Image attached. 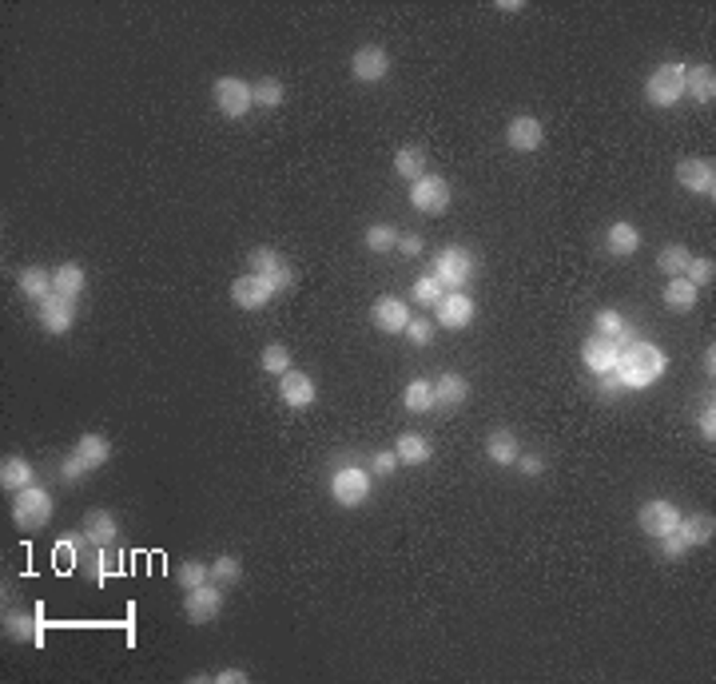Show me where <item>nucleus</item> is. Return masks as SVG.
I'll return each mask as SVG.
<instances>
[{"label": "nucleus", "mask_w": 716, "mask_h": 684, "mask_svg": "<svg viewBox=\"0 0 716 684\" xmlns=\"http://www.w3.org/2000/svg\"><path fill=\"white\" fill-rule=\"evenodd\" d=\"M613 375H617V382L625 390H644V386H653V382L664 375V355L653 347V342L633 338L629 347H621Z\"/></svg>", "instance_id": "nucleus-1"}, {"label": "nucleus", "mask_w": 716, "mask_h": 684, "mask_svg": "<svg viewBox=\"0 0 716 684\" xmlns=\"http://www.w3.org/2000/svg\"><path fill=\"white\" fill-rule=\"evenodd\" d=\"M53 494L40 486H24L13 501V521L16 529H44L48 521H53Z\"/></svg>", "instance_id": "nucleus-2"}, {"label": "nucleus", "mask_w": 716, "mask_h": 684, "mask_svg": "<svg viewBox=\"0 0 716 684\" xmlns=\"http://www.w3.org/2000/svg\"><path fill=\"white\" fill-rule=\"evenodd\" d=\"M684 96V64H657L653 76L644 80V100L653 108H673Z\"/></svg>", "instance_id": "nucleus-3"}, {"label": "nucleus", "mask_w": 716, "mask_h": 684, "mask_svg": "<svg viewBox=\"0 0 716 684\" xmlns=\"http://www.w3.org/2000/svg\"><path fill=\"white\" fill-rule=\"evenodd\" d=\"M211 96H215V108L227 119H243L251 112V104H255L251 84H247V80H239V76H219L215 84H211Z\"/></svg>", "instance_id": "nucleus-4"}, {"label": "nucleus", "mask_w": 716, "mask_h": 684, "mask_svg": "<svg viewBox=\"0 0 716 684\" xmlns=\"http://www.w3.org/2000/svg\"><path fill=\"white\" fill-rule=\"evenodd\" d=\"M247 267H251V275L267 279L271 290H287L291 283H295V271H291V263L279 255L275 247H255L247 255Z\"/></svg>", "instance_id": "nucleus-5"}, {"label": "nucleus", "mask_w": 716, "mask_h": 684, "mask_svg": "<svg viewBox=\"0 0 716 684\" xmlns=\"http://www.w3.org/2000/svg\"><path fill=\"white\" fill-rule=\"evenodd\" d=\"M470 271H473L470 251L450 243V247H442L438 255H434V271H430V275L438 279L442 287H453V290H458L462 283H470Z\"/></svg>", "instance_id": "nucleus-6"}, {"label": "nucleus", "mask_w": 716, "mask_h": 684, "mask_svg": "<svg viewBox=\"0 0 716 684\" xmlns=\"http://www.w3.org/2000/svg\"><path fill=\"white\" fill-rule=\"evenodd\" d=\"M330 498H335L342 509L362 506V501L370 498V478H367V470H358V466H342V470H335V478H330Z\"/></svg>", "instance_id": "nucleus-7"}, {"label": "nucleus", "mask_w": 716, "mask_h": 684, "mask_svg": "<svg viewBox=\"0 0 716 684\" xmlns=\"http://www.w3.org/2000/svg\"><path fill=\"white\" fill-rule=\"evenodd\" d=\"M410 207L422 211V215H442L450 207V184L442 176H422L410 184Z\"/></svg>", "instance_id": "nucleus-8"}, {"label": "nucleus", "mask_w": 716, "mask_h": 684, "mask_svg": "<svg viewBox=\"0 0 716 684\" xmlns=\"http://www.w3.org/2000/svg\"><path fill=\"white\" fill-rule=\"evenodd\" d=\"M219 609H224V585L207 581V585H199V589H187L184 613H187L191 625H207V621H215Z\"/></svg>", "instance_id": "nucleus-9"}, {"label": "nucleus", "mask_w": 716, "mask_h": 684, "mask_svg": "<svg viewBox=\"0 0 716 684\" xmlns=\"http://www.w3.org/2000/svg\"><path fill=\"white\" fill-rule=\"evenodd\" d=\"M637 521H641V533H644V537H664V533L677 529L681 513H677V506H673V501L653 498V501H644V506H641Z\"/></svg>", "instance_id": "nucleus-10"}, {"label": "nucleus", "mask_w": 716, "mask_h": 684, "mask_svg": "<svg viewBox=\"0 0 716 684\" xmlns=\"http://www.w3.org/2000/svg\"><path fill=\"white\" fill-rule=\"evenodd\" d=\"M677 184L692 195H716V167L712 159H681L677 164Z\"/></svg>", "instance_id": "nucleus-11"}, {"label": "nucleus", "mask_w": 716, "mask_h": 684, "mask_svg": "<svg viewBox=\"0 0 716 684\" xmlns=\"http://www.w3.org/2000/svg\"><path fill=\"white\" fill-rule=\"evenodd\" d=\"M350 72H355L358 84H378V80H387V72H390V52L378 44L358 48V52L350 56Z\"/></svg>", "instance_id": "nucleus-12"}, {"label": "nucleus", "mask_w": 716, "mask_h": 684, "mask_svg": "<svg viewBox=\"0 0 716 684\" xmlns=\"http://www.w3.org/2000/svg\"><path fill=\"white\" fill-rule=\"evenodd\" d=\"M36 307H40V310H36V315H40V327H44L48 335H64V330H72V323H76V307H72V299H68V295H56V290H53V295H48L44 303H36Z\"/></svg>", "instance_id": "nucleus-13"}, {"label": "nucleus", "mask_w": 716, "mask_h": 684, "mask_svg": "<svg viewBox=\"0 0 716 684\" xmlns=\"http://www.w3.org/2000/svg\"><path fill=\"white\" fill-rule=\"evenodd\" d=\"M434 310H438V327L446 330H466L473 323V299L462 295V290H446Z\"/></svg>", "instance_id": "nucleus-14"}, {"label": "nucleus", "mask_w": 716, "mask_h": 684, "mask_svg": "<svg viewBox=\"0 0 716 684\" xmlns=\"http://www.w3.org/2000/svg\"><path fill=\"white\" fill-rule=\"evenodd\" d=\"M541 139H546V128L538 116H513L506 124V144L513 152H538Z\"/></svg>", "instance_id": "nucleus-15"}, {"label": "nucleus", "mask_w": 716, "mask_h": 684, "mask_svg": "<svg viewBox=\"0 0 716 684\" xmlns=\"http://www.w3.org/2000/svg\"><path fill=\"white\" fill-rule=\"evenodd\" d=\"M271 295H275V290H271L267 279L251 275V271L231 283V299H235V307H243V310H259L263 303H271Z\"/></svg>", "instance_id": "nucleus-16"}, {"label": "nucleus", "mask_w": 716, "mask_h": 684, "mask_svg": "<svg viewBox=\"0 0 716 684\" xmlns=\"http://www.w3.org/2000/svg\"><path fill=\"white\" fill-rule=\"evenodd\" d=\"M370 318H375V327H378V330H387V335H402V330H406V323H410L415 315L406 310V303H402V299L382 295L378 303L370 307Z\"/></svg>", "instance_id": "nucleus-17"}, {"label": "nucleus", "mask_w": 716, "mask_h": 684, "mask_svg": "<svg viewBox=\"0 0 716 684\" xmlns=\"http://www.w3.org/2000/svg\"><path fill=\"white\" fill-rule=\"evenodd\" d=\"M617 355H621V347H617L613 338H605V335H593L589 342H585V350H581L585 366H589L593 375H613V366H617Z\"/></svg>", "instance_id": "nucleus-18"}, {"label": "nucleus", "mask_w": 716, "mask_h": 684, "mask_svg": "<svg viewBox=\"0 0 716 684\" xmlns=\"http://www.w3.org/2000/svg\"><path fill=\"white\" fill-rule=\"evenodd\" d=\"M279 398L295 410H307L310 402H315V382H310V375H302V370H287V375H279Z\"/></svg>", "instance_id": "nucleus-19"}, {"label": "nucleus", "mask_w": 716, "mask_h": 684, "mask_svg": "<svg viewBox=\"0 0 716 684\" xmlns=\"http://www.w3.org/2000/svg\"><path fill=\"white\" fill-rule=\"evenodd\" d=\"M80 529L88 533V541H92L96 549L116 546V533H119L116 513H108V509H88V513H84V526H80Z\"/></svg>", "instance_id": "nucleus-20"}, {"label": "nucleus", "mask_w": 716, "mask_h": 684, "mask_svg": "<svg viewBox=\"0 0 716 684\" xmlns=\"http://www.w3.org/2000/svg\"><path fill=\"white\" fill-rule=\"evenodd\" d=\"M684 96H692L697 104H712V100H716V72H712V64L684 68Z\"/></svg>", "instance_id": "nucleus-21"}, {"label": "nucleus", "mask_w": 716, "mask_h": 684, "mask_svg": "<svg viewBox=\"0 0 716 684\" xmlns=\"http://www.w3.org/2000/svg\"><path fill=\"white\" fill-rule=\"evenodd\" d=\"M466 398H470V382L462 375H453V370L434 382V402H438V406L458 410V406H466Z\"/></svg>", "instance_id": "nucleus-22"}, {"label": "nucleus", "mask_w": 716, "mask_h": 684, "mask_svg": "<svg viewBox=\"0 0 716 684\" xmlns=\"http://www.w3.org/2000/svg\"><path fill=\"white\" fill-rule=\"evenodd\" d=\"M5 637L8 641H36V645H44V629L36 625L33 613L24 609H8L5 613Z\"/></svg>", "instance_id": "nucleus-23"}, {"label": "nucleus", "mask_w": 716, "mask_h": 684, "mask_svg": "<svg viewBox=\"0 0 716 684\" xmlns=\"http://www.w3.org/2000/svg\"><path fill=\"white\" fill-rule=\"evenodd\" d=\"M16 287H20V295L24 299H33V303H44L48 295H53V271H44V267H24L16 275Z\"/></svg>", "instance_id": "nucleus-24"}, {"label": "nucleus", "mask_w": 716, "mask_h": 684, "mask_svg": "<svg viewBox=\"0 0 716 684\" xmlns=\"http://www.w3.org/2000/svg\"><path fill=\"white\" fill-rule=\"evenodd\" d=\"M712 529H716V521L709 518V513H689V518H681L677 521V537L684 541V546H709L712 541Z\"/></svg>", "instance_id": "nucleus-25"}, {"label": "nucleus", "mask_w": 716, "mask_h": 684, "mask_svg": "<svg viewBox=\"0 0 716 684\" xmlns=\"http://www.w3.org/2000/svg\"><path fill=\"white\" fill-rule=\"evenodd\" d=\"M486 454H490V461H498V466H513L521 454V442L513 430H493L486 438Z\"/></svg>", "instance_id": "nucleus-26"}, {"label": "nucleus", "mask_w": 716, "mask_h": 684, "mask_svg": "<svg viewBox=\"0 0 716 684\" xmlns=\"http://www.w3.org/2000/svg\"><path fill=\"white\" fill-rule=\"evenodd\" d=\"M395 454H398V461H406V466H422V461H430V442H426V434H418V430H406V434H398V442H395Z\"/></svg>", "instance_id": "nucleus-27"}, {"label": "nucleus", "mask_w": 716, "mask_h": 684, "mask_svg": "<svg viewBox=\"0 0 716 684\" xmlns=\"http://www.w3.org/2000/svg\"><path fill=\"white\" fill-rule=\"evenodd\" d=\"M0 486L13 489V494H20L24 486H33V466H28V458L13 454V458L0 461Z\"/></svg>", "instance_id": "nucleus-28"}, {"label": "nucleus", "mask_w": 716, "mask_h": 684, "mask_svg": "<svg viewBox=\"0 0 716 684\" xmlns=\"http://www.w3.org/2000/svg\"><path fill=\"white\" fill-rule=\"evenodd\" d=\"M395 171H398L402 179H410V184H415V179L426 176V152H422L418 144L398 147V152H395Z\"/></svg>", "instance_id": "nucleus-29"}, {"label": "nucleus", "mask_w": 716, "mask_h": 684, "mask_svg": "<svg viewBox=\"0 0 716 684\" xmlns=\"http://www.w3.org/2000/svg\"><path fill=\"white\" fill-rule=\"evenodd\" d=\"M605 243H609V251L617 259H625V255H633V251L641 247V231L633 223H613L609 231H605Z\"/></svg>", "instance_id": "nucleus-30"}, {"label": "nucleus", "mask_w": 716, "mask_h": 684, "mask_svg": "<svg viewBox=\"0 0 716 684\" xmlns=\"http://www.w3.org/2000/svg\"><path fill=\"white\" fill-rule=\"evenodd\" d=\"M402 406H406L410 414H426V410H434L438 406V402H434V382L415 378L406 390H402Z\"/></svg>", "instance_id": "nucleus-31"}, {"label": "nucleus", "mask_w": 716, "mask_h": 684, "mask_svg": "<svg viewBox=\"0 0 716 684\" xmlns=\"http://www.w3.org/2000/svg\"><path fill=\"white\" fill-rule=\"evenodd\" d=\"M76 454L84 458L92 470H100L108 458H112V442H108L104 434H80V442H76Z\"/></svg>", "instance_id": "nucleus-32"}, {"label": "nucleus", "mask_w": 716, "mask_h": 684, "mask_svg": "<svg viewBox=\"0 0 716 684\" xmlns=\"http://www.w3.org/2000/svg\"><path fill=\"white\" fill-rule=\"evenodd\" d=\"M84 267L80 263H60L56 271H53V287H56V295H68V299H76L80 290H84Z\"/></svg>", "instance_id": "nucleus-33"}, {"label": "nucleus", "mask_w": 716, "mask_h": 684, "mask_svg": "<svg viewBox=\"0 0 716 684\" xmlns=\"http://www.w3.org/2000/svg\"><path fill=\"white\" fill-rule=\"evenodd\" d=\"M664 307L669 310H692L697 307V287L689 283V279H669V283H664Z\"/></svg>", "instance_id": "nucleus-34"}, {"label": "nucleus", "mask_w": 716, "mask_h": 684, "mask_svg": "<svg viewBox=\"0 0 716 684\" xmlns=\"http://www.w3.org/2000/svg\"><path fill=\"white\" fill-rule=\"evenodd\" d=\"M689 247H681V243H669V247H661V255H657V267L664 271L669 279H681L684 271H689Z\"/></svg>", "instance_id": "nucleus-35"}, {"label": "nucleus", "mask_w": 716, "mask_h": 684, "mask_svg": "<svg viewBox=\"0 0 716 684\" xmlns=\"http://www.w3.org/2000/svg\"><path fill=\"white\" fill-rule=\"evenodd\" d=\"M251 96H255V104L259 108H279L283 104V80H275V76H263V80H255L251 84Z\"/></svg>", "instance_id": "nucleus-36"}, {"label": "nucleus", "mask_w": 716, "mask_h": 684, "mask_svg": "<svg viewBox=\"0 0 716 684\" xmlns=\"http://www.w3.org/2000/svg\"><path fill=\"white\" fill-rule=\"evenodd\" d=\"M176 581L184 585V593L187 589H199V585H207V581H211V565H204V561H179Z\"/></svg>", "instance_id": "nucleus-37"}, {"label": "nucleus", "mask_w": 716, "mask_h": 684, "mask_svg": "<svg viewBox=\"0 0 716 684\" xmlns=\"http://www.w3.org/2000/svg\"><path fill=\"white\" fill-rule=\"evenodd\" d=\"M367 247L375 251V255H382V251H390V247H398V231L390 227V223H370L367 227Z\"/></svg>", "instance_id": "nucleus-38"}, {"label": "nucleus", "mask_w": 716, "mask_h": 684, "mask_svg": "<svg viewBox=\"0 0 716 684\" xmlns=\"http://www.w3.org/2000/svg\"><path fill=\"white\" fill-rule=\"evenodd\" d=\"M259 362H263L267 375H287V370H291V350L283 347V342H271Z\"/></svg>", "instance_id": "nucleus-39"}, {"label": "nucleus", "mask_w": 716, "mask_h": 684, "mask_svg": "<svg viewBox=\"0 0 716 684\" xmlns=\"http://www.w3.org/2000/svg\"><path fill=\"white\" fill-rule=\"evenodd\" d=\"M243 577V565H239L235 557H219V561H211V581H215V585H235V581Z\"/></svg>", "instance_id": "nucleus-40"}, {"label": "nucleus", "mask_w": 716, "mask_h": 684, "mask_svg": "<svg viewBox=\"0 0 716 684\" xmlns=\"http://www.w3.org/2000/svg\"><path fill=\"white\" fill-rule=\"evenodd\" d=\"M712 275H716V263H712L709 255H701V259L692 255V259H689V271H684V279H689L692 287H709Z\"/></svg>", "instance_id": "nucleus-41"}, {"label": "nucleus", "mask_w": 716, "mask_h": 684, "mask_svg": "<svg viewBox=\"0 0 716 684\" xmlns=\"http://www.w3.org/2000/svg\"><path fill=\"white\" fill-rule=\"evenodd\" d=\"M442 295H446V287H442L434 275H422L418 283H415V299H418L422 307H438V303H442Z\"/></svg>", "instance_id": "nucleus-42"}, {"label": "nucleus", "mask_w": 716, "mask_h": 684, "mask_svg": "<svg viewBox=\"0 0 716 684\" xmlns=\"http://www.w3.org/2000/svg\"><path fill=\"white\" fill-rule=\"evenodd\" d=\"M96 581H104V577H112V573H119V553H116V546H104V549H96Z\"/></svg>", "instance_id": "nucleus-43"}, {"label": "nucleus", "mask_w": 716, "mask_h": 684, "mask_svg": "<svg viewBox=\"0 0 716 684\" xmlns=\"http://www.w3.org/2000/svg\"><path fill=\"white\" fill-rule=\"evenodd\" d=\"M402 335H410V342H415V347H426V342L434 338V323H430V318H410Z\"/></svg>", "instance_id": "nucleus-44"}, {"label": "nucleus", "mask_w": 716, "mask_h": 684, "mask_svg": "<svg viewBox=\"0 0 716 684\" xmlns=\"http://www.w3.org/2000/svg\"><path fill=\"white\" fill-rule=\"evenodd\" d=\"M88 470H92V466H88V461H84V458H80V454H76V450H72V454H68V458H64V478H68V481H80V478H84V474H88Z\"/></svg>", "instance_id": "nucleus-45"}, {"label": "nucleus", "mask_w": 716, "mask_h": 684, "mask_svg": "<svg viewBox=\"0 0 716 684\" xmlns=\"http://www.w3.org/2000/svg\"><path fill=\"white\" fill-rule=\"evenodd\" d=\"M513 466H518L526 478H541V470H546V461H541L538 454H518V461H513Z\"/></svg>", "instance_id": "nucleus-46"}, {"label": "nucleus", "mask_w": 716, "mask_h": 684, "mask_svg": "<svg viewBox=\"0 0 716 684\" xmlns=\"http://www.w3.org/2000/svg\"><path fill=\"white\" fill-rule=\"evenodd\" d=\"M657 541H661V553H664V557H684V549H689V546H684V541L677 537V529L664 533V537H657Z\"/></svg>", "instance_id": "nucleus-47"}, {"label": "nucleus", "mask_w": 716, "mask_h": 684, "mask_svg": "<svg viewBox=\"0 0 716 684\" xmlns=\"http://www.w3.org/2000/svg\"><path fill=\"white\" fill-rule=\"evenodd\" d=\"M398 251L402 255H422V235H415V231H406V235H398Z\"/></svg>", "instance_id": "nucleus-48"}, {"label": "nucleus", "mask_w": 716, "mask_h": 684, "mask_svg": "<svg viewBox=\"0 0 716 684\" xmlns=\"http://www.w3.org/2000/svg\"><path fill=\"white\" fill-rule=\"evenodd\" d=\"M370 466H375L378 474H395V466H398V454H390V450H378Z\"/></svg>", "instance_id": "nucleus-49"}, {"label": "nucleus", "mask_w": 716, "mask_h": 684, "mask_svg": "<svg viewBox=\"0 0 716 684\" xmlns=\"http://www.w3.org/2000/svg\"><path fill=\"white\" fill-rule=\"evenodd\" d=\"M701 438L704 442L716 438V410H712V402H709V410H701Z\"/></svg>", "instance_id": "nucleus-50"}, {"label": "nucleus", "mask_w": 716, "mask_h": 684, "mask_svg": "<svg viewBox=\"0 0 716 684\" xmlns=\"http://www.w3.org/2000/svg\"><path fill=\"white\" fill-rule=\"evenodd\" d=\"M215 680L219 684H247V672L243 669H224V672H215Z\"/></svg>", "instance_id": "nucleus-51"}, {"label": "nucleus", "mask_w": 716, "mask_h": 684, "mask_svg": "<svg viewBox=\"0 0 716 684\" xmlns=\"http://www.w3.org/2000/svg\"><path fill=\"white\" fill-rule=\"evenodd\" d=\"M501 13H521V0H501Z\"/></svg>", "instance_id": "nucleus-52"}, {"label": "nucleus", "mask_w": 716, "mask_h": 684, "mask_svg": "<svg viewBox=\"0 0 716 684\" xmlns=\"http://www.w3.org/2000/svg\"><path fill=\"white\" fill-rule=\"evenodd\" d=\"M704 370H709V375L716 370V350H712V347H709V355H704Z\"/></svg>", "instance_id": "nucleus-53"}]
</instances>
